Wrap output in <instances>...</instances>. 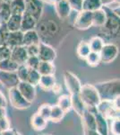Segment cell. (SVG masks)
Wrapping results in <instances>:
<instances>
[{"label": "cell", "instance_id": "26", "mask_svg": "<svg viewBox=\"0 0 120 135\" xmlns=\"http://www.w3.org/2000/svg\"><path fill=\"white\" fill-rule=\"evenodd\" d=\"M55 85H56V78L54 75L41 76L39 86H40L43 90H46V91L52 90V88H54Z\"/></svg>", "mask_w": 120, "mask_h": 135}, {"label": "cell", "instance_id": "36", "mask_svg": "<svg viewBox=\"0 0 120 135\" xmlns=\"http://www.w3.org/2000/svg\"><path fill=\"white\" fill-rule=\"evenodd\" d=\"M40 78H41V75L37 69H30L29 77H28V80H27L28 83H30V85H32L34 86H39Z\"/></svg>", "mask_w": 120, "mask_h": 135}, {"label": "cell", "instance_id": "1", "mask_svg": "<svg viewBox=\"0 0 120 135\" xmlns=\"http://www.w3.org/2000/svg\"><path fill=\"white\" fill-rule=\"evenodd\" d=\"M101 100L113 101L120 95V79H112L95 84Z\"/></svg>", "mask_w": 120, "mask_h": 135}, {"label": "cell", "instance_id": "37", "mask_svg": "<svg viewBox=\"0 0 120 135\" xmlns=\"http://www.w3.org/2000/svg\"><path fill=\"white\" fill-rule=\"evenodd\" d=\"M51 109L52 105L49 104H43L39 107L38 113L40 114L41 116L44 117L46 120L49 121L50 120V114H51Z\"/></svg>", "mask_w": 120, "mask_h": 135}, {"label": "cell", "instance_id": "34", "mask_svg": "<svg viewBox=\"0 0 120 135\" xmlns=\"http://www.w3.org/2000/svg\"><path fill=\"white\" fill-rule=\"evenodd\" d=\"M65 113L63 111L58 104H54L52 105V109H51V114H50V120L53 123H58L61 120L64 118Z\"/></svg>", "mask_w": 120, "mask_h": 135}, {"label": "cell", "instance_id": "8", "mask_svg": "<svg viewBox=\"0 0 120 135\" xmlns=\"http://www.w3.org/2000/svg\"><path fill=\"white\" fill-rule=\"evenodd\" d=\"M92 25V12L82 11L78 13L75 20V26L78 30H87Z\"/></svg>", "mask_w": 120, "mask_h": 135}, {"label": "cell", "instance_id": "23", "mask_svg": "<svg viewBox=\"0 0 120 135\" xmlns=\"http://www.w3.org/2000/svg\"><path fill=\"white\" fill-rule=\"evenodd\" d=\"M22 20H23V16H20V15H12L10 19L6 23L7 30L9 32L21 31Z\"/></svg>", "mask_w": 120, "mask_h": 135}, {"label": "cell", "instance_id": "30", "mask_svg": "<svg viewBox=\"0 0 120 135\" xmlns=\"http://www.w3.org/2000/svg\"><path fill=\"white\" fill-rule=\"evenodd\" d=\"M38 71L40 73L41 76L54 75L56 72V67H55V65L53 64V62L40 61Z\"/></svg>", "mask_w": 120, "mask_h": 135}, {"label": "cell", "instance_id": "51", "mask_svg": "<svg viewBox=\"0 0 120 135\" xmlns=\"http://www.w3.org/2000/svg\"><path fill=\"white\" fill-rule=\"evenodd\" d=\"M111 10H112V11H113V13H114L116 16H117L120 19V6H117V7L112 8Z\"/></svg>", "mask_w": 120, "mask_h": 135}, {"label": "cell", "instance_id": "43", "mask_svg": "<svg viewBox=\"0 0 120 135\" xmlns=\"http://www.w3.org/2000/svg\"><path fill=\"white\" fill-rule=\"evenodd\" d=\"M9 31L7 30L6 25H0V46L6 44V37H7Z\"/></svg>", "mask_w": 120, "mask_h": 135}, {"label": "cell", "instance_id": "15", "mask_svg": "<svg viewBox=\"0 0 120 135\" xmlns=\"http://www.w3.org/2000/svg\"><path fill=\"white\" fill-rule=\"evenodd\" d=\"M95 116H96V131L100 135H109V126L108 123V119L102 116L101 114L94 109Z\"/></svg>", "mask_w": 120, "mask_h": 135}, {"label": "cell", "instance_id": "57", "mask_svg": "<svg viewBox=\"0 0 120 135\" xmlns=\"http://www.w3.org/2000/svg\"><path fill=\"white\" fill-rule=\"evenodd\" d=\"M116 2H117V3L120 6V0H116Z\"/></svg>", "mask_w": 120, "mask_h": 135}, {"label": "cell", "instance_id": "17", "mask_svg": "<svg viewBox=\"0 0 120 135\" xmlns=\"http://www.w3.org/2000/svg\"><path fill=\"white\" fill-rule=\"evenodd\" d=\"M55 10L60 19H65L70 16L72 8L68 0H60L55 5Z\"/></svg>", "mask_w": 120, "mask_h": 135}, {"label": "cell", "instance_id": "44", "mask_svg": "<svg viewBox=\"0 0 120 135\" xmlns=\"http://www.w3.org/2000/svg\"><path fill=\"white\" fill-rule=\"evenodd\" d=\"M9 129H11V124L7 116L0 117V131L5 132V131H7Z\"/></svg>", "mask_w": 120, "mask_h": 135}, {"label": "cell", "instance_id": "27", "mask_svg": "<svg viewBox=\"0 0 120 135\" xmlns=\"http://www.w3.org/2000/svg\"><path fill=\"white\" fill-rule=\"evenodd\" d=\"M20 65L14 61L12 59L0 61V71H6V72H17Z\"/></svg>", "mask_w": 120, "mask_h": 135}, {"label": "cell", "instance_id": "6", "mask_svg": "<svg viewBox=\"0 0 120 135\" xmlns=\"http://www.w3.org/2000/svg\"><path fill=\"white\" fill-rule=\"evenodd\" d=\"M20 79L17 75V72H6L0 71V83L3 85L8 90L17 88L20 84Z\"/></svg>", "mask_w": 120, "mask_h": 135}, {"label": "cell", "instance_id": "3", "mask_svg": "<svg viewBox=\"0 0 120 135\" xmlns=\"http://www.w3.org/2000/svg\"><path fill=\"white\" fill-rule=\"evenodd\" d=\"M8 98H9L11 105L15 109L24 110L32 106V103L26 100V98L22 95V93L17 88L8 90Z\"/></svg>", "mask_w": 120, "mask_h": 135}, {"label": "cell", "instance_id": "56", "mask_svg": "<svg viewBox=\"0 0 120 135\" xmlns=\"http://www.w3.org/2000/svg\"><path fill=\"white\" fill-rule=\"evenodd\" d=\"M11 1H12V0H4V2H6V3H7V4H10Z\"/></svg>", "mask_w": 120, "mask_h": 135}, {"label": "cell", "instance_id": "48", "mask_svg": "<svg viewBox=\"0 0 120 135\" xmlns=\"http://www.w3.org/2000/svg\"><path fill=\"white\" fill-rule=\"evenodd\" d=\"M113 105H114L115 109L117 110H120V95L113 100Z\"/></svg>", "mask_w": 120, "mask_h": 135}, {"label": "cell", "instance_id": "11", "mask_svg": "<svg viewBox=\"0 0 120 135\" xmlns=\"http://www.w3.org/2000/svg\"><path fill=\"white\" fill-rule=\"evenodd\" d=\"M38 57L40 58V61L53 62L56 58V52L52 46L44 42H41L40 43V52Z\"/></svg>", "mask_w": 120, "mask_h": 135}, {"label": "cell", "instance_id": "54", "mask_svg": "<svg viewBox=\"0 0 120 135\" xmlns=\"http://www.w3.org/2000/svg\"><path fill=\"white\" fill-rule=\"evenodd\" d=\"M101 1H102V4H103L104 6H108L111 3L116 2V0H101Z\"/></svg>", "mask_w": 120, "mask_h": 135}, {"label": "cell", "instance_id": "60", "mask_svg": "<svg viewBox=\"0 0 120 135\" xmlns=\"http://www.w3.org/2000/svg\"><path fill=\"white\" fill-rule=\"evenodd\" d=\"M0 135H3V133H2V132L0 131Z\"/></svg>", "mask_w": 120, "mask_h": 135}, {"label": "cell", "instance_id": "40", "mask_svg": "<svg viewBox=\"0 0 120 135\" xmlns=\"http://www.w3.org/2000/svg\"><path fill=\"white\" fill-rule=\"evenodd\" d=\"M109 132L112 135H120V120L113 119L111 120Z\"/></svg>", "mask_w": 120, "mask_h": 135}, {"label": "cell", "instance_id": "7", "mask_svg": "<svg viewBox=\"0 0 120 135\" xmlns=\"http://www.w3.org/2000/svg\"><path fill=\"white\" fill-rule=\"evenodd\" d=\"M107 16H108V19H107L105 25L103 26L105 28L106 32L110 36L118 34V32L120 31V19L113 13L112 10H111V14L107 12Z\"/></svg>", "mask_w": 120, "mask_h": 135}, {"label": "cell", "instance_id": "52", "mask_svg": "<svg viewBox=\"0 0 120 135\" xmlns=\"http://www.w3.org/2000/svg\"><path fill=\"white\" fill-rule=\"evenodd\" d=\"M15 131H14L13 129H9L7 131H5V132H2L3 135H15Z\"/></svg>", "mask_w": 120, "mask_h": 135}, {"label": "cell", "instance_id": "53", "mask_svg": "<svg viewBox=\"0 0 120 135\" xmlns=\"http://www.w3.org/2000/svg\"><path fill=\"white\" fill-rule=\"evenodd\" d=\"M42 1L44 2V3H46V4H49V5H54V6H55L58 1H60V0H42Z\"/></svg>", "mask_w": 120, "mask_h": 135}, {"label": "cell", "instance_id": "31", "mask_svg": "<svg viewBox=\"0 0 120 135\" xmlns=\"http://www.w3.org/2000/svg\"><path fill=\"white\" fill-rule=\"evenodd\" d=\"M58 106L64 111L65 113L69 112L72 109V99L71 95H62L58 97Z\"/></svg>", "mask_w": 120, "mask_h": 135}, {"label": "cell", "instance_id": "24", "mask_svg": "<svg viewBox=\"0 0 120 135\" xmlns=\"http://www.w3.org/2000/svg\"><path fill=\"white\" fill-rule=\"evenodd\" d=\"M30 123L34 130L36 131H42L46 128L48 124V120H46L44 117H42L38 112L33 114L30 120Z\"/></svg>", "mask_w": 120, "mask_h": 135}, {"label": "cell", "instance_id": "35", "mask_svg": "<svg viewBox=\"0 0 120 135\" xmlns=\"http://www.w3.org/2000/svg\"><path fill=\"white\" fill-rule=\"evenodd\" d=\"M86 62L88 63L89 66L91 67H96L101 62V58H100V54L99 52H94V51H91L87 58L85 59Z\"/></svg>", "mask_w": 120, "mask_h": 135}, {"label": "cell", "instance_id": "5", "mask_svg": "<svg viewBox=\"0 0 120 135\" xmlns=\"http://www.w3.org/2000/svg\"><path fill=\"white\" fill-rule=\"evenodd\" d=\"M64 81L65 86H66V89L68 90V92L71 95H78L80 93L81 89L82 88V85L75 74L68 70L65 71Z\"/></svg>", "mask_w": 120, "mask_h": 135}, {"label": "cell", "instance_id": "61", "mask_svg": "<svg viewBox=\"0 0 120 135\" xmlns=\"http://www.w3.org/2000/svg\"><path fill=\"white\" fill-rule=\"evenodd\" d=\"M44 135H50V134H44Z\"/></svg>", "mask_w": 120, "mask_h": 135}, {"label": "cell", "instance_id": "46", "mask_svg": "<svg viewBox=\"0 0 120 135\" xmlns=\"http://www.w3.org/2000/svg\"><path fill=\"white\" fill-rule=\"evenodd\" d=\"M7 106V100H6L5 95L0 91V107L6 108Z\"/></svg>", "mask_w": 120, "mask_h": 135}, {"label": "cell", "instance_id": "10", "mask_svg": "<svg viewBox=\"0 0 120 135\" xmlns=\"http://www.w3.org/2000/svg\"><path fill=\"white\" fill-rule=\"evenodd\" d=\"M25 1V13L40 20L43 11L42 0H24Z\"/></svg>", "mask_w": 120, "mask_h": 135}, {"label": "cell", "instance_id": "42", "mask_svg": "<svg viewBox=\"0 0 120 135\" xmlns=\"http://www.w3.org/2000/svg\"><path fill=\"white\" fill-rule=\"evenodd\" d=\"M69 5H70L72 10L80 13L82 11V4L84 0H68Z\"/></svg>", "mask_w": 120, "mask_h": 135}, {"label": "cell", "instance_id": "22", "mask_svg": "<svg viewBox=\"0 0 120 135\" xmlns=\"http://www.w3.org/2000/svg\"><path fill=\"white\" fill-rule=\"evenodd\" d=\"M71 99H72V109H74V111H75L76 114L82 117L84 113L85 112V110L87 109L84 101L80 97L79 94L78 95H71Z\"/></svg>", "mask_w": 120, "mask_h": 135}, {"label": "cell", "instance_id": "16", "mask_svg": "<svg viewBox=\"0 0 120 135\" xmlns=\"http://www.w3.org/2000/svg\"><path fill=\"white\" fill-rule=\"evenodd\" d=\"M82 121L84 129L96 130V116H95L94 109L85 110V112L84 113V114L82 116Z\"/></svg>", "mask_w": 120, "mask_h": 135}, {"label": "cell", "instance_id": "18", "mask_svg": "<svg viewBox=\"0 0 120 135\" xmlns=\"http://www.w3.org/2000/svg\"><path fill=\"white\" fill-rule=\"evenodd\" d=\"M38 20L30 15L24 13L23 15V20H22V27L21 31L23 32H26L32 30H36V27L38 25Z\"/></svg>", "mask_w": 120, "mask_h": 135}, {"label": "cell", "instance_id": "49", "mask_svg": "<svg viewBox=\"0 0 120 135\" xmlns=\"http://www.w3.org/2000/svg\"><path fill=\"white\" fill-rule=\"evenodd\" d=\"M84 135H100L96 130L84 129Z\"/></svg>", "mask_w": 120, "mask_h": 135}, {"label": "cell", "instance_id": "4", "mask_svg": "<svg viewBox=\"0 0 120 135\" xmlns=\"http://www.w3.org/2000/svg\"><path fill=\"white\" fill-rule=\"evenodd\" d=\"M36 31L38 32L40 39H51L58 33V25L56 22L52 20L43 21L38 23Z\"/></svg>", "mask_w": 120, "mask_h": 135}, {"label": "cell", "instance_id": "29", "mask_svg": "<svg viewBox=\"0 0 120 135\" xmlns=\"http://www.w3.org/2000/svg\"><path fill=\"white\" fill-rule=\"evenodd\" d=\"M12 15L23 16L25 13V1L24 0H12L9 4Z\"/></svg>", "mask_w": 120, "mask_h": 135}, {"label": "cell", "instance_id": "59", "mask_svg": "<svg viewBox=\"0 0 120 135\" xmlns=\"http://www.w3.org/2000/svg\"><path fill=\"white\" fill-rule=\"evenodd\" d=\"M3 2H4V0H0V5H1V4L3 3Z\"/></svg>", "mask_w": 120, "mask_h": 135}, {"label": "cell", "instance_id": "47", "mask_svg": "<svg viewBox=\"0 0 120 135\" xmlns=\"http://www.w3.org/2000/svg\"><path fill=\"white\" fill-rule=\"evenodd\" d=\"M113 119L120 120V110H117V109L113 110V112L111 113V114L109 116V120H113Z\"/></svg>", "mask_w": 120, "mask_h": 135}, {"label": "cell", "instance_id": "21", "mask_svg": "<svg viewBox=\"0 0 120 135\" xmlns=\"http://www.w3.org/2000/svg\"><path fill=\"white\" fill-rule=\"evenodd\" d=\"M107 19H108V16L104 7L92 13V23L94 26L103 27L107 22Z\"/></svg>", "mask_w": 120, "mask_h": 135}, {"label": "cell", "instance_id": "2", "mask_svg": "<svg viewBox=\"0 0 120 135\" xmlns=\"http://www.w3.org/2000/svg\"><path fill=\"white\" fill-rule=\"evenodd\" d=\"M79 95L84 101V104L86 105V108L89 110L95 109L101 101L99 91L97 90L94 85H82V88L81 89Z\"/></svg>", "mask_w": 120, "mask_h": 135}, {"label": "cell", "instance_id": "41", "mask_svg": "<svg viewBox=\"0 0 120 135\" xmlns=\"http://www.w3.org/2000/svg\"><path fill=\"white\" fill-rule=\"evenodd\" d=\"M11 53H12V49H10L6 44L0 46V61L10 59Z\"/></svg>", "mask_w": 120, "mask_h": 135}, {"label": "cell", "instance_id": "33", "mask_svg": "<svg viewBox=\"0 0 120 135\" xmlns=\"http://www.w3.org/2000/svg\"><path fill=\"white\" fill-rule=\"evenodd\" d=\"M90 47L91 51H94V52H100L101 51V50L103 49L104 45L106 44L104 42V40L102 38H100L99 36H95L92 37V38L90 40Z\"/></svg>", "mask_w": 120, "mask_h": 135}, {"label": "cell", "instance_id": "58", "mask_svg": "<svg viewBox=\"0 0 120 135\" xmlns=\"http://www.w3.org/2000/svg\"><path fill=\"white\" fill-rule=\"evenodd\" d=\"M15 135H22V134L20 133V132H15Z\"/></svg>", "mask_w": 120, "mask_h": 135}, {"label": "cell", "instance_id": "28", "mask_svg": "<svg viewBox=\"0 0 120 135\" xmlns=\"http://www.w3.org/2000/svg\"><path fill=\"white\" fill-rule=\"evenodd\" d=\"M12 16V11L9 4L3 2L0 5V25H6Z\"/></svg>", "mask_w": 120, "mask_h": 135}, {"label": "cell", "instance_id": "20", "mask_svg": "<svg viewBox=\"0 0 120 135\" xmlns=\"http://www.w3.org/2000/svg\"><path fill=\"white\" fill-rule=\"evenodd\" d=\"M40 42H41L40 37L36 30L26 32L23 34V45L25 47L30 46V45L40 44Z\"/></svg>", "mask_w": 120, "mask_h": 135}, {"label": "cell", "instance_id": "12", "mask_svg": "<svg viewBox=\"0 0 120 135\" xmlns=\"http://www.w3.org/2000/svg\"><path fill=\"white\" fill-rule=\"evenodd\" d=\"M29 55H28L27 49L24 45L22 46L15 47L14 49H12V53H11V59L14 61H15L17 64L21 65H25L26 61H27Z\"/></svg>", "mask_w": 120, "mask_h": 135}, {"label": "cell", "instance_id": "13", "mask_svg": "<svg viewBox=\"0 0 120 135\" xmlns=\"http://www.w3.org/2000/svg\"><path fill=\"white\" fill-rule=\"evenodd\" d=\"M17 88L30 103H33L36 98V88L28 82H20Z\"/></svg>", "mask_w": 120, "mask_h": 135}, {"label": "cell", "instance_id": "45", "mask_svg": "<svg viewBox=\"0 0 120 135\" xmlns=\"http://www.w3.org/2000/svg\"><path fill=\"white\" fill-rule=\"evenodd\" d=\"M26 49H27V52H28L29 57L39 56V52H40V44L30 45V46L26 47Z\"/></svg>", "mask_w": 120, "mask_h": 135}, {"label": "cell", "instance_id": "14", "mask_svg": "<svg viewBox=\"0 0 120 135\" xmlns=\"http://www.w3.org/2000/svg\"><path fill=\"white\" fill-rule=\"evenodd\" d=\"M23 34L24 32L22 31L18 32H9L6 37V45L10 49H14L15 47L23 45Z\"/></svg>", "mask_w": 120, "mask_h": 135}, {"label": "cell", "instance_id": "39", "mask_svg": "<svg viewBox=\"0 0 120 135\" xmlns=\"http://www.w3.org/2000/svg\"><path fill=\"white\" fill-rule=\"evenodd\" d=\"M40 64V60L38 56H32V57H29L26 61L25 65L29 68L30 69H37L38 70Z\"/></svg>", "mask_w": 120, "mask_h": 135}, {"label": "cell", "instance_id": "19", "mask_svg": "<svg viewBox=\"0 0 120 135\" xmlns=\"http://www.w3.org/2000/svg\"><path fill=\"white\" fill-rule=\"evenodd\" d=\"M114 109L115 107L113 105V102L108 101V100H101L99 105L96 107L97 112L108 120H109V116Z\"/></svg>", "mask_w": 120, "mask_h": 135}, {"label": "cell", "instance_id": "32", "mask_svg": "<svg viewBox=\"0 0 120 135\" xmlns=\"http://www.w3.org/2000/svg\"><path fill=\"white\" fill-rule=\"evenodd\" d=\"M91 52V50L89 42H85V41L80 42V43L77 46V49H76V53L79 56V58L85 60V59L87 58V56H88Z\"/></svg>", "mask_w": 120, "mask_h": 135}, {"label": "cell", "instance_id": "25", "mask_svg": "<svg viewBox=\"0 0 120 135\" xmlns=\"http://www.w3.org/2000/svg\"><path fill=\"white\" fill-rule=\"evenodd\" d=\"M103 4L101 0H84L82 11L95 12V11L103 8Z\"/></svg>", "mask_w": 120, "mask_h": 135}, {"label": "cell", "instance_id": "50", "mask_svg": "<svg viewBox=\"0 0 120 135\" xmlns=\"http://www.w3.org/2000/svg\"><path fill=\"white\" fill-rule=\"evenodd\" d=\"M61 90H62V86H61L59 84H56V83L55 86H54V88H52V91L55 94H58L59 92H61Z\"/></svg>", "mask_w": 120, "mask_h": 135}, {"label": "cell", "instance_id": "38", "mask_svg": "<svg viewBox=\"0 0 120 135\" xmlns=\"http://www.w3.org/2000/svg\"><path fill=\"white\" fill-rule=\"evenodd\" d=\"M30 69L26 65H21L17 70V75L19 77L21 82H27L28 77H29Z\"/></svg>", "mask_w": 120, "mask_h": 135}, {"label": "cell", "instance_id": "9", "mask_svg": "<svg viewBox=\"0 0 120 135\" xmlns=\"http://www.w3.org/2000/svg\"><path fill=\"white\" fill-rule=\"evenodd\" d=\"M118 47L114 43H107L104 45L103 49L100 52L101 62L103 63H110L115 60L118 55Z\"/></svg>", "mask_w": 120, "mask_h": 135}, {"label": "cell", "instance_id": "55", "mask_svg": "<svg viewBox=\"0 0 120 135\" xmlns=\"http://www.w3.org/2000/svg\"><path fill=\"white\" fill-rule=\"evenodd\" d=\"M6 116V108L0 107V117Z\"/></svg>", "mask_w": 120, "mask_h": 135}]
</instances>
